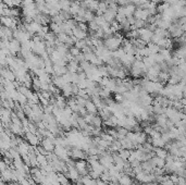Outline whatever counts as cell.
<instances>
[{"label":"cell","instance_id":"ac0fdd59","mask_svg":"<svg viewBox=\"0 0 186 185\" xmlns=\"http://www.w3.org/2000/svg\"><path fill=\"white\" fill-rule=\"evenodd\" d=\"M103 124L107 126H110V128H114V126H117V118L115 116L112 114L111 117L109 118L108 120L103 121Z\"/></svg>","mask_w":186,"mask_h":185},{"label":"cell","instance_id":"4316f807","mask_svg":"<svg viewBox=\"0 0 186 185\" xmlns=\"http://www.w3.org/2000/svg\"><path fill=\"white\" fill-rule=\"evenodd\" d=\"M99 29H100V27H99V25H98L97 23L95 22V20L92 21V22H88V31L97 32Z\"/></svg>","mask_w":186,"mask_h":185},{"label":"cell","instance_id":"603a6c76","mask_svg":"<svg viewBox=\"0 0 186 185\" xmlns=\"http://www.w3.org/2000/svg\"><path fill=\"white\" fill-rule=\"evenodd\" d=\"M143 62L145 63V66H146L148 69L151 68V66H154L156 64V61H155V59H154V57H152V56H149V57L144 58Z\"/></svg>","mask_w":186,"mask_h":185},{"label":"cell","instance_id":"7402d4cb","mask_svg":"<svg viewBox=\"0 0 186 185\" xmlns=\"http://www.w3.org/2000/svg\"><path fill=\"white\" fill-rule=\"evenodd\" d=\"M147 47L149 48V50H150L151 54H159V52H160V50H161L160 47H159L157 44H154V43H148V44H147Z\"/></svg>","mask_w":186,"mask_h":185},{"label":"cell","instance_id":"4dcf8cb0","mask_svg":"<svg viewBox=\"0 0 186 185\" xmlns=\"http://www.w3.org/2000/svg\"><path fill=\"white\" fill-rule=\"evenodd\" d=\"M181 29H182V31L183 32H186V24H183V25L181 26Z\"/></svg>","mask_w":186,"mask_h":185},{"label":"cell","instance_id":"83f0119b","mask_svg":"<svg viewBox=\"0 0 186 185\" xmlns=\"http://www.w3.org/2000/svg\"><path fill=\"white\" fill-rule=\"evenodd\" d=\"M81 52H82V50H81V49H78V47H76V46H72L71 48H70V54H71L74 58L78 57V56L81 54Z\"/></svg>","mask_w":186,"mask_h":185},{"label":"cell","instance_id":"ffe728a7","mask_svg":"<svg viewBox=\"0 0 186 185\" xmlns=\"http://www.w3.org/2000/svg\"><path fill=\"white\" fill-rule=\"evenodd\" d=\"M41 85H43V83H41V81L38 79L37 76L36 77H33V85H32V87H33V89H34L35 91H41Z\"/></svg>","mask_w":186,"mask_h":185},{"label":"cell","instance_id":"f546056e","mask_svg":"<svg viewBox=\"0 0 186 185\" xmlns=\"http://www.w3.org/2000/svg\"><path fill=\"white\" fill-rule=\"evenodd\" d=\"M21 185H32V184H31V182L29 181V179H27V177H25V179H24L23 181L21 182Z\"/></svg>","mask_w":186,"mask_h":185},{"label":"cell","instance_id":"6da1fadb","mask_svg":"<svg viewBox=\"0 0 186 185\" xmlns=\"http://www.w3.org/2000/svg\"><path fill=\"white\" fill-rule=\"evenodd\" d=\"M123 37L122 35H120L119 33H115L114 35L108 37L103 40V45L106 46L107 49H109L110 51H114L117 49H119L123 44Z\"/></svg>","mask_w":186,"mask_h":185},{"label":"cell","instance_id":"484cf974","mask_svg":"<svg viewBox=\"0 0 186 185\" xmlns=\"http://www.w3.org/2000/svg\"><path fill=\"white\" fill-rule=\"evenodd\" d=\"M102 119H101L99 116H95L94 120H93V122L90 125L95 126V128H101V125H102Z\"/></svg>","mask_w":186,"mask_h":185},{"label":"cell","instance_id":"52a82bcc","mask_svg":"<svg viewBox=\"0 0 186 185\" xmlns=\"http://www.w3.org/2000/svg\"><path fill=\"white\" fill-rule=\"evenodd\" d=\"M25 140H27V143H29V145L32 146H35V147H37L38 144H39L41 140H40V138L38 137L37 134H33L31 133V132H27V133L25 134Z\"/></svg>","mask_w":186,"mask_h":185},{"label":"cell","instance_id":"d6a6232c","mask_svg":"<svg viewBox=\"0 0 186 185\" xmlns=\"http://www.w3.org/2000/svg\"><path fill=\"white\" fill-rule=\"evenodd\" d=\"M145 185H158V184H156L155 182H151V183H147V184H145Z\"/></svg>","mask_w":186,"mask_h":185},{"label":"cell","instance_id":"f1b7e54d","mask_svg":"<svg viewBox=\"0 0 186 185\" xmlns=\"http://www.w3.org/2000/svg\"><path fill=\"white\" fill-rule=\"evenodd\" d=\"M126 20H127V17H126L124 14H121V13H117V17H115V21H117V23H120L121 25H122V24H123L124 22H126Z\"/></svg>","mask_w":186,"mask_h":185},{"label":"cell","instance_id":"44dd1931","mask_svg":"<svg viewBox=\"0 0 186 185\" xmlns=\"http://www.w3.org/2000/svg\"><path fill=\"white\" fill-rule=\"evenodd\" d=\"M58 177H59V183L61 185H70L69 177H66V174L62 172H58Z\"/></svg>","mask_w":186,"mask_h":185},{"label":"cell","instance_id":"5b68a950","mask_svg":"<svg viewBox=\"0 0 186 185\" xmlns=\"http://www.w3.org/2000/svg\"><path fill=\"white\" fill-rule=\"evenodd\" d=\"M1 77H3L5 80L10 81V82H14L17 80V75L11 69L9 68H2L1 69Z\"/></svg>","mask_w":186,"mask_h":185},{"label":"cell","instance_id":"e0dca14e","mask_svg":"<svg viewBox=\"0 0 186 185\" xmlns=\"http://www.w3.org/2000/svg\"><path fill=\"white\" fill-rule=\"evenodd\" d=\"M154 151H155V154L157 155V157H159V158H162V159H166V157L169 156V154H168V150H166V149H164V148L155 147Z\"/></svg>","mask_w":186,"mask_h":185},{"label":"cell","instance_id":"d4e9b609","mask_svg":"<svg viewBox=\"0 0 186 185\" xmlns=\"http://www.w3.org/2000/svg\"><path fill=\"white\" fill-rule=\"evenodd\" d=\"M95 17H96L95 12L90 11V10H86L85 15H84V17H85L86 22H92V21H94V20H95Z\"/></svg>","mask_w":186,"mask_h":185},{"label":"cell","instance_id":"30bf717a","mask_svg":"<svg viewBox=\"0 0 186 185\" xmlns=\"http://www.w3.org/2000/svg\"><path fill=\"white\" fill-rule=\"evenodd\" d=\"M68 168H69V171H68L66 177H69L70 180H72V181H74V182H78V180H80L81 174L78 169H76V167L75 165H70Z\"/></svg>","mask_w":186,"mask_h":185},{"label":"cell","instance_id":"8fae6325","mask_svg":"<svg viewBox=\"0 0 186 185\" xmlns=\"http://www.w3.org/2000/svg\"><path fill=\"white\" fill-rule=\"evenodd\" d=\"M73 36H74L78 40H83V39H86V38L88 37V33L83 31V29H78V26H76V27L73 29Z\"/></svg>","mask_w":186,"mask_h":185},{"label":"cell","instance_id":"1f68e13d","mask_svg":"<svg viewBox=\"0 0 186 185\" xmlns=\"http://www.w3.org/2000/svg\"><path fill=\"white\" fill-rule=\"evenodd\" d=\"M108 3H113V2H117V0H106Z\"/></svg>","mask_w":186,"mask_h":185},{"label":"cell","instance_id":"5bb4252c","mask_svg":"<svg viewBox=\"0 0 186 185\" xmlns=\"http://www.w3.org/2000/svg\"><path fill=\"white\" fill-rule=\"evenodd\" d=\"M52 84H54V86L57 87V88H59L61 91V89L64 87V85H66V83L64 82V80H63L62 76H58V75H53V77H52Z\"/></svg>","mask_w":186,"mask_h":185},{"label":"cell","instance_id":"ba28073f","mask_svg":"<svg viewBox=\"0 0 186 185\" xmlns=\"http://www.w3.org/2000/svg\"><path fill=\"white\" fill-rule=\"evenodd\" d=\"M149 12L148 10L146 9H143V8H137L136 9V11H135V14H134V17L135 19H137V20H143L145 22H147V20L149 19Z\"/></svg>","mask_w":186,"mask_h":185},{"label":"cell","instance_id":"cb8c5ba5","mask_svg":"<svg viewBox=\"0 0 186 185\" xmlns=\"http://www.w3.org/2000/svg\"><path fill=\"white\" fill-rule=\"evenodd\" d=\"M119 155H120V157L122 158L123 160H129L130 158V155H131V150H129V149H124V148H122L120 151H119Z\"/></svg>","mask_w":186,"mask_h":185},{"label":"cell","instance_id":"277c9868","mask_svg":"<svg viewBox=\"0 0 186 185\" xmlns=\"http://www.w3.org/2000/svg\"><path fill=\"white\" fill-rule=\"evenodd\" d=\"M9 49H10V52H11V56H17V54H20L21 52V49H22V44H21L20 40L15 39V38H13V39L10 40V47H9Z\"/></svg>","mask_w":186,"mask_h":185},{"label":"cell","instance_id":"9a60e30c","mask_svg":"<svg viewBox=\"0 0 186 185\" xmlns=\"http://www.w3.org/2000/svg\"><path fill=\"white\" fill-rule=\"evenodd\" d=\"M85 108H86V110H87V112H88V113L97 114V112H98L97 106L95 105L94 101H93V100H90V99L87 100V103H86V105H85Z\"/></svg>","mask_w":186,"mask_h":185},{"label":"cell","instance_id":"2e32d148","mask_svg":"<svg viewBox=\"0 0 186 185\" xmlns=\"http://www.w3.org/2000/svg\"><path fill=\"white\" fill-rule=\"evenodd\" d=\"M119 183L120 185H132L133 183V180H132V177H130L127 174H122L121 177L119 179Z\"/></svg>","mask_w":186,"mask_h":185},{"label":"cell","instance_id":"d6986e66","mask_svg":"<svg viewBox=\"0 0 186 185\" xmlns=\"http://www.w3.org/2000/svg\"><path fill=\"white\" fill-rule=\"evenodd\" d=\"M49 29H50L52 33H54L56 35L62 33V27H61V25H59V24H57V23H54V22H51L49 24Z\"/></svg>","mask_w":186,"mask_h":185},{"label":"cell","instance_id":"3957f363","mask_svg":"<svg viewBox=\"0 0 186 185\" xmlns=\"http://www.w3.org/2000/svg\"><path fill=\"white\" fill-rule=\"evenodd\" d=\"M53 153L57 155L61 160H64V161H68V160H69V157H70L69 150H68L66 147H63V146L57 145L56 148H54Z\"/></svg>","mask_w":186,"mask_h":185},{"label":"cell","instance_id":"7c38bea8","mask_svg":"<svg viewBox=\"0 0 186 185\" xmlns=\"http://www.w3.org/2000/svg\"><path fill=\"white\" fill-rule=\"evenodd\" d=\"M61 93L66 98H71L73 96V83H69V84H66L64 87L61 89Z\"/></svg>","mask_w":186,"mask_h":185},{"label":"cell","instance_id":"7a4b0ae2","mask_svg":"<svg viewBox=\"0 0 186 185\" xmlns=\"http://www.w3.org/2000/svg\"><path fill=\"white\" fill-rule=\"evenodd\" d=\"M138 33H139V38L142 40H144L146 44L151 43L152 37H154V32L150 31L148 27H143V29H138Z\"/></svg>","mask_w":186,"mask_h":185},{"label":"cell","instance_id":"9c48e42d","mask_svg":"<svg viewBox=\"0 0 186 185\" xmlns=\"http://www.w3.org/2000/svg\"><path fill=\"white\" fill-rule=\"evenodd\" d=\"M40 145L43 146L44 149H45L46 151H48V153H52V151H54V148H56V144H54V142L50 140V138H48V137H45V138L40 142Z\"/></svg>","mask_w":186,"mask_h":185},{"label":"cell","instance_id":"836d02e7","mask_svg":"<svg viewBox=\"0 0 186 185\" xmlns=\"http://www.w3.org/2000/svg\"><path fill=\"white\" fill-rule=\"evenodd\" d=\"M185 180H186V177H185Z\"/></svg>","mask_w":186,"mask_h":185},{"label":"cell","instance_id":"4fadbf2b","mask_svg":"<svg viewBox=\"0 0 186 185\" xmlns=\"http://www.w3.org/2000/svg\"><path fill=\"white\" fill-rule=\"evenodd\" d=\"M136 9H137V7L135 6V5H133V3L126 5V6H124V14L126 15V17H134Z\"/></svg>","mask_w":186,"mask_h":185},{"label":"cell","instance_id":"8992f818","mask_svg":"<svg viewBox=\"0 0 186 185\" xmlns=\"http://www.w3.org/2000/svg\"><path fill=\"white\" fill-rule=\"evenodd\" d=\"M75 167H76V169L78 170V172H80V174L82 175V177L88 174L89 170L87 169V162H86L84 159L78 160V161L75 162Z\"/></svg>","mask_w":186,"mask_h":185}]
</instances>
